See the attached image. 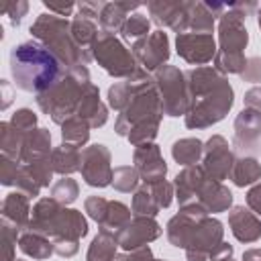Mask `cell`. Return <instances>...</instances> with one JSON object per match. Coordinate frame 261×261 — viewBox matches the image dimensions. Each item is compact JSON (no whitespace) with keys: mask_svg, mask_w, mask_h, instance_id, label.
<instances>
[{"mask_svg":"<svg viewBox=\"0 0 261 261\" xmlns=\"http://www.w3.org/2000/svg\"><path fill=\"white\" fill-rule=\"evenodd\" d=\"M10 69L14 84L29 92H39L57 75V59L45 51L43 47H37L33 43H24L20 47H14L10 55Z\"/></svg>","mask_w":261,"mask_h":261,"instance_id":"obj_1","label":"cell"},{"mask_svg":"<svg viewBox=\"0 0 261 261\" xmlns=\"http://www.w3.org/2000/svg\"><path fill=\"white\" fill-rule=\"evenodd\" d=\"M147 20L145 18H139V14L133 18V22H128V27H126V31H133L130 35H141V33H147Z\"/></svg>","mask_w":261,"mask_h":261,"instance_id":"obj_2","label":"cell"}]
</instances>
